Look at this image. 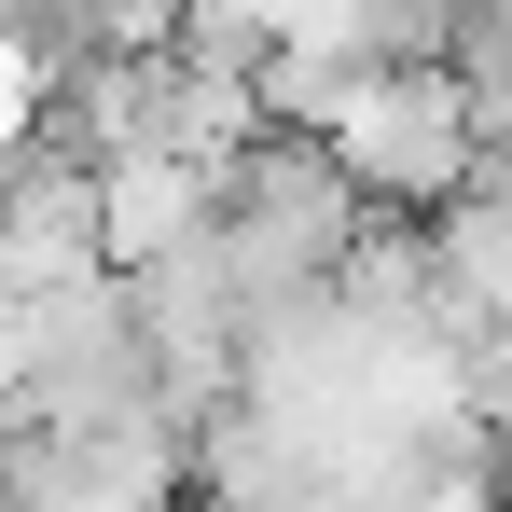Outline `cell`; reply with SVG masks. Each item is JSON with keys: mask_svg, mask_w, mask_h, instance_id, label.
Listing matches in <instances>:
<instances>
[{"mask_svg": "<svg viewBox=\"0 0 512 512\" xmlns=\"http://www.w3.org/2000/svg\"><path fill=\"white\" fill-rule=\"evenodd\" d=\"M291 125H305V139L360 180V208H388V222H429L457 180L485 167L457 70H346V84H319Z\"/></svg>", "mask_w": 512, "mask_h": 512, "instance_id": "1", "label": "cell"}, {"mask_svg": "<svg viewBox=\"0 0 512 512\" xmlns=\"http://www.w3.org/2000/svg\"><path fill=\"white\" fill-rule=\"evenodd\" d=\"M42 125H56V56L0 28V180L28 167V153H42Z\"/></svg>", "mask_w": 512, "mask_h": 512, "instance_id": "2", "label": "cell"}]
</instances>
